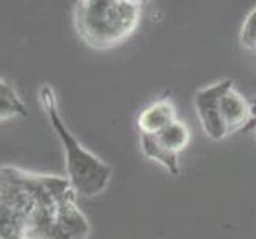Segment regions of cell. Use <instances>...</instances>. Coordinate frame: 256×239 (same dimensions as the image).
<instances>
[{
	"label": "cell",
	"instance_id": "6da1fadb",
	"mask_svg": "<svg viewBox=\"0 0 256 239\" xmlns=\"http://www.w3.org/2000/svg\"><path fill=\"white\" fill-rule=\"evenodd\" d=\"M140 0H82L75 5L76 35L94 50H112L124 43L140 24Z\"/></svg>",
	"mask_w": 256,
	"mask_h": 239
},
{
	"label": "cell",
	"instance_id": "7a4b0ae2",
	"mask_svg": "<svg viewBox=\"0 0 256 239\" xmlns=\"http://www.w3.org/2000/svg\"><path fill=\"white\" fill-rule=\"evenodd\" d=\"M40 102L45 109L51 128L58 134L66 153L67 180L76 196L94 198L105 191L113 177V167L82 145L66 121L60 117L56 93L50 85H43L38 91Z\"/></svg>",
	"mask_w": 256,
	"mask_h": 239
},
{
	"label": "cell",
	"instance_id": "3957f363",
	"mask_svg": "<svg viewBox=\"0 0 256 239\" xmlns=\"http://www.w3.org/2000/svg\"><path fill=\"white\" fill-rule=\"evenodd\" d=\"M232 86V80L226 78L207 88H202L194 96V109H196L202 131L212 140H223L224 137H228L220 102H222L223 94Z\"/></svg>",
	"mask_w": 256,
	"mask_h": 239
},
{
	"label": "cell",
	"instance_id": "277c9868",
	"mask_svg": "<svg viewBox=\"0 0 256 239\" xmlns=\"http://www.w3.org/2000/svg\"><path fill=\"white\" fill-rule=\"evenodd\" d=\"M220 107H222V117L228 136L237 131H246L253 125L256 126L250 101L245 99L234 86L223 94Z\"/></svg>",
	"mask_w": 256,
	"mask_h": 239
},
{
	"label": "cell",
	"instance_id": "5b68a950",
	"mask_svg": "<svg viewBox=\"0 0 256 239\" xmlns=\"http://www.w3.org/2000/svg\"><path fill=\"white\" fill-rule=\"evenodd\" d=\"M176 109L169 97H164L153 104H150L137 117V129L140 134L154 136L160 134L174 121H176Z\"/></svg>",
	"mask_w": 256,
	"mask_h": 239
},
{
	"label": "cell",
	"instance_id": "8992f818",
	"mask_svg": "<svg viewBox=\"0 0 256 239\" xmlns=\"http://www.w3.org/2000/svg\"><path fill=\"white\" fill-rule=\"evenodd\" d=\"M0 239H29L21 212L0 198Z\"/></svg>",
	"mask_w": 256,
	"mask_h": 239
},
{
	"label": "cell",
	"instance_id": "52a82bcc",
	"mask_svg": "<svg viewBox=\"0 0 256 239\" xmlns=\"http://www.w3.org/2000/svg\"><path fill=\"white\" fill-rule=\"evenodd\" d=\"M140 148H142V153L148 158L153 159V161L160 163L167 172L172 175H178L180 174V159L176 155L170 153L169 150H166L160 142H158L156 136H146V134H140Z\"/></svg>",
	"mask_w": 256,
	"mask_h": 239
},
{
	"label": "cell",
	"instance_id": "ba28073f",
	"mask_svg": "<svg viewBox=\"0 0 256 239\" xmlns=\"http://www.w3.org/2000/svg\"><path fill=\"white\" fill-rule=\"evenodd\" d=\"M158 142H160L166 150L178 156L184 148L191 142V132L184 121L176 120L166 129H162L160 134H154Z\"/></svg>",
	"mask_w": 256,
	"mask_h": 239
},
{
	"label": "cell",
	"instance_id": "9c48e42d",
	"mask_svg": "<svg viewBox=\"0 0 256 239\" xmlns=\"http://www.w3.org/2000/svg\"><path fill=\"white\" fill-rule=\"evenodd\" d=\"M29 112L22 97L14 88L0 78V120H8L13 117H28Z\"/></svg>",
	"mask_w": 256,
	"mask_h": 239
},
{
	"label": "cell",
	"instance_id": "30bf717a",
	"mask_svg": "<svg viewBox=\"0 0 256 239\" xmlns=\"http://www.w3.org/2000/svg\"><path fill=\"white\" fill-rule=\"evenodd\" d=\"M240 43L246 50H256V7L246 16L240 32Z\"/></svg>",
	"mask_w": 256,
	"mask_h": 239
}]
</instances>
